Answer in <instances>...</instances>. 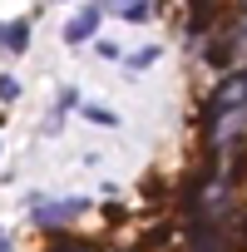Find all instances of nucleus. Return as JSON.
Returning a JSON list of instances; mask_svg holds the SVG:
<instances>
[{"label":"nucleus","mask_w":247,"mask_h":252,"mask_svg":"<svg viewBox=\"0 0 247 252\" xmlns=\"http://www.w3.org/2000/svg\"><path fill=\"white\" fill-rule=\"evenodd\" d=\"M84 208H89L84 198H69V203H35V208H25V213H30V222H40V227H55V222H74Z\"/></svg>","instance_id":"1"},{"label":"nucleus","mask_w":247,"mask_h":252,"mask_svg":"<svg viewBox=\"0 0 247 252\" xmlns=\"http://www.w3.org/2000/svg\"><path fill=\"white\" fill-rule=\"evenodd\" d=\"M99 20H104V10H99V5H84V10L64 25V45H84V40L99 30Z\"/></svg>","instance_id":"2"},{"label":"nucleus","mask_w":247,"mask_h":252,"mask_svg":"<svg viewBox=\"0 0 247 252\" xmlns=\"http://www.w3.org/2000/svg\"><path fill=\"white\" fill-rule=\"evenodd\" d=\"M0 50L5 55H25L30 50V20H5L0 25Z\"/></svg>","instance_id":"3"},{"label":"nucleus","mask_w":247,"mask_h":252,"mask_svg":"<svg viewBox=\"0 0 247 252\" xmlns=\"http://www.w3.org/2000/svg\"><path fill=\"white\" fill-rule=\"evenodd\" d=\"M50 247H55V252H94V242H84V237H64V232H50Z\"/></svg>","instance_id":"4"},{"label":"nucleus","mask_w":247,"mask_h":252,"mask_svg":"<svg viewBox=\"0 0 247 252\" xmlns=\"http://www.w3.org/2000/svg\"><path fill=\"white\" fill-rule=\"evenodd\" d=\"M119 15H124V20H129V25H144V20L154 15V0H129V5H124Z\"/></svg>","instance_id":"5"},{"label":"nucleus","mask_w":247,"mask_h":252,"mask_svg":"<svg viewBox=\"0 0 247 252\" xmlns=\"http://www.w3.org/2000/svg\"><path fill=\"white\" fill-rule=\"evenodd\" d=\"M84 119H89V124H109V129H119V114L104 109V104H84Z\"/></svg>","instance_id":"6"},{"label":"nucleus","mask_w":247,"mask_h":252,"mask_svg":"<svg viewBox=\"0 0 247 252\" xmlns=\"http://www.w3.org/2000/svg\"><path fill=\"white\" fill-rule=\"evenodd\" d=\"M158 45H149V50H139V55H129V69H149V64H158Z\"/></svg>","instance_id":"7"},{"label":"nucleus","mask_w":247,"mask_h":252,"mask_svg":"<svg viewBox=\"0 0 247 252\" xmlns=\"http://www.w3.org/2000/svg\"><path fill=\"white\" fill-rule=\"evenodd\" d=\"M0 99H5V104H10V99H20V84H15V74H0Z\"/></svg>","instance_id":"8"},{"label":"nucleus","mask_w":247,"mask_h":252,"mask_svg":"<svg viewBox=\"0 0 247 252\" xmlns=\"http://www.w3.org/2000/svg\"><path fill=\"white\" fill-rule=\"evenodd\" d=\"M94 50H99V55H104V60H119V45H114V40H99V45H94Z\"/></svg>","instance_id":"9"},{"label":"nucleus","mask_w":247,"mask_h":252,"mask_svg":"<svg viewBox=\"0 0 247 252\" xmlns=\"http://www.w3.org/2000/svg\"><path fill=\"white\" fill-rule=\"evenodd\" d=\"M60 109H79V89H64L60 94Z\"/></svg>","instance_id":"10"},{"label":"nucleus","mask_w":247,"mask_h":252,"mask_svg":"<svg viewBox=\"0 0 247 252\" xmlns=\"http://www.w3.org/2000/svg\"><path fill=\"white\" fill-rule=\"evenodd\" d=\"M0 252H10V232L5 227H0Z\"/></svg>","instance_id":"11"},{"label":"nucleus","mask_w":247,"mask_h":252,"mask_svg":"<svg viewBox=\"0 0 247 252\" xmlns=\"http://www.w3.org/2000/svg\"><path fill=\"white\" fill-rule=\"evenodd\" d=\"M198 5H208V0H198Z\"/></svg>","instance_id":"12"}]
</instances>
